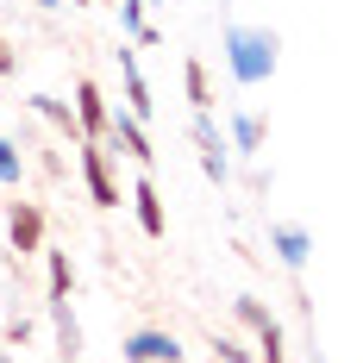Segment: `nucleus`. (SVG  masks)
<instances>
[{"label": "nucleus", "instance_id": "15", "mask_svg": "<svg viewBox=\"0 0 363 363\" xmlns=\"http://www.w3.org/2000/svg\"><path fill=\"white\" fill-rule=\"evenodd\" d=\"M232 145L245 150V157L263 150V119H257V113H238V119H232Z\"/></svg>", "mask_w": 363, "mask_h": 363}, {"label": "nucleus", "instance_id": "14", "mask_svg": "<svg viewBox=\"0 0 363 363\" xmlns=\"http://www.w3.org/2000/svg\"><path fill=\"white\" fill-rule=\"evenodd\" d=\"M44 263H50V301H69V289H75L69 251H44Z\"/></svg>", "mask_w": 363, "mask_h": 363}, {"label": "nucleus", "instance_id": "5", "mask_svg": "<svg viewBox=\"0 0 363 363\" xmlns=\"http://www.w3.org/2000/svg\"><path fill=\"white\" fill-rule=\"evenodd\" d=\"M75 125H82V138H107V119H113V107H107V94H101V88H94V82H88V75H82V82H75Z\"/></svg>", "mask_w": 363, "mask_h": 363}, {"label": "nucleus", "instance_id": "1", "mask_svg": "<svg viewBox=\"0 0 363 363\" xmlns=\"http://www.w3.org/2000/svg\"><path fill=\"white\" fill-rule=\"evenodd\" d=\"M225 69L245 88H263L276 75V32H263V26H225Z\"/></svg>", "mask_w": 363, "mask_h": 363}, {"label": "nucleus", "instance_id": "16", "mask_svg": "<svg viewBox=\"0 0 363 363\" xmlns=\"http://www.w3.org/2000/svg\"><path fill=\"white\" fill-rule=\"evenodd\" d=\"M232 313H238V320H245L251 332H269V326H276V313H269L257 294H238V301H232Z\"/></svg>", "mask_w": 363, "mask_h": 363}, {"label": "nucleus", "instance_id": "22", "mask_svg": "<svg viewBox=\"0 0 363 363\" xmlns=\"http://www.w3.org/2000/svg\"><path fill=\"white\" fill-rule=\"evenodd\" d=\"M32 6H63V0H32Z\"/></svg>", "mask_w": 363, "mask_h": 363}, {"label": "nucleus", "instance_id": "17", "mask_svg": "<svg viewBox=\"0 0 363 363\" xmlns=\"http://www.w3.org/2000/svg\"><path fill=\"white\" fill-rule=\"evenodd\" d=\"M26 176V150L13 145V138H0V182H6V188H13V182Z\"/></svg>", "mask_w": 363, "mask_h": 363}, {"label": "nucleus", "instance_id": "19", "mask_svg": "<svg viewBox=\"0 0 363 363\" xmlns=\"http://www.w3.org/2000/svg\"><path fill=\"white\" fill-rule=\"evenodd\" d=\"M213 351H219V363H251V351H245L232 332H213Z\"/></svg>", "mask_w": 363, "mask_h": 363}, {"label": "nucleus", "instance_id": "11", "mask_svg": "<svg viewBox=\"0 0 363 363\" xmlns=\"http://www.w3.org/2000/svg\"><path fill=\"white\" fill-rule=\"evenodd\" d=\"M182 88H188V107H194V113H213V75H207L201 57L182 63Z\"/></svg>", "mask_w": 363, "mask_h": 363}, {"label": "nucleus", "instance_id": "12", "mask_svg": "<svg viewBox=\"0 0 363 363\" xmlns=\"http://www.w3.org/2000/svg\"><path fill=\"white\" fill-rule=\"evenodd\" d=\"M269 245H276V257H282L289 269H301V263L313 257V238H307L301 225H276V232H269Z\"/></svg>", "mask_w": 363, "mask_h": 363}, {"label": "nucleus", "instance_id": "21", "mask_svg": "<svg viewBox=\"0 0 363 363\" xmlns=\"http://www.w3.org/2000/svg\"><path fill=\"white\" fill-rule=\"evenodd\" d=\"M13 69H19V50H13V38L0 32V75H13Z\"/></svg>", "mask_w": 363, "mask_h": 363}, {"label": "nucleus", "instance_id": "2", "mask_svg": "<svg viewBox=\"0 0 363 363\" xmlns=\"http://www.w3.org/2000/svg\"><path fill=\"white\" fill-rule=\"evenodd\" d=\"M82 182L94 207H119V182H113V157L101 150V138H82Z\"/></svg>", "mask_w": 363, "mask_h": 363}, {"label": "nucleus", "instance_id": "25", "mask_svg": "<svg viewBox=\"0 0 363 363\" xmlns=\"http://www.w3.org/2000/svg\"><path fill=\"white\" fill-rule=\"evenodd\" d=\"M145 6H150V0H145Z\"/></svg>", "mask_w": 363, "mask_h": 363}, {"label": "nucleus", "instance_id": "13", "mask_svg": "<svg viewBox=\"0 0 363 363\" xmlns=\"http://www.w3.org/2000/svg\"><path fill=\"white\" fill-rule=\"evenodd\" d=\"M32 113H44V119H50V125H57V132H63L69 145H82V125H75V113L63 107L57 94H32Z\"/></svg>", "mask_w": 363, "mask_h": 363}, {"label": "nucleus", "instance_id": "10", "mask_svg": "<svg viewBox=\"0 0 363 363\" xmlns=\"http://www.w3.org/2000/svg\"><path fill=\"white\" fill-rule=\"evenodd\" d=\"M50 326H57V357H63V363H82V326H75L69 301H50Z\"/></svg>", "mask_w": 363, "mask_h": 363}, {"label": "nucleus", "instance_id": "18", "mask_svg": "<svg viewBox=\"0 0 363 363\" xmlns=\"http://www.w3.org/2000/svg\"><path fill=\"white\" fill-rule=\"evenodd\" d=\"M257 363H289V357H282V326L257 332Z\"/></svg>", "mask_w": 363, "mask_h": 363}, {"label": "nucleus", "instance_id": "20", "mask_svg": "<svg viewBox=\"0 0 363 363\" xmlns=\"http://www.w3.org/2000/svg\"><path fill=\"white\" fill-rule=\"evenodd\" d=\"M119 26H125L132 38L145 32V0H119Z\"/></svg>", "mask_w": 363, "mask_h": 363}, {"label": "nucleus", "instance_id": "24", "mask_svg": "<svg viewBox=\"0 0 363 363\" xmlns=\"http://www.w3.org/2000/svg\"><path fill=\"white\" fill-rule=\"evenodd\" d=\"M0 363H6V351H0Z\"/></svg>", "mask_w": 363, "mask_h": 363}, {"label": "nucleus", "instance_id": "7", "mask_svg": "<svg viewBox=\"0 0 363 363\" xmlns=\"http://www.w3.org/2000/svg\"><path fill=\"white\" fill-rule=\"evenodd\" d=\"M132 213H138V225H145V238H169V213H163V194H157L150 176L132 182Z\"/></svg>", "mask_w": 363, "mask_h": 363}, {"label": "nucleus", "instance_id": "4", "mask_svg": "<svg viewBox=\"0 0 363 363\" xmlns=\"http://www.w3.org/2000/svg\"><path fill=\"white\" fill-rule=\"evenodd\" d=\"M125 363H182V338L176 332H157V326H145V332H125Z\"/></svg>", "mask_w": 363, "mask_h": 363}, {"label": "nucleus", "instance_id": "23", "mask_svg": "<svg viewBox=\"0 0 363 363\" xmlns=\"http://www.w3.org/2000/svg\"><path fill=\"white\" fill-rule=\"evenodd\" d=\"M75 6H88V0H75Z\"/></svg>", "mask_w": 363, "mask_h": 363}, {"label": "nucleus", "instance_id": "9", "mask_svg": "<svg viewBox=\"0 0 363 363\" xmlns=\"http://www.w3.org/2000/svg\"><path fill=\"white\" fill-rule=\"evenodd\" d=\"M119 75H125V113H132V119H150L157 101H150V82H145V69H138L132 50H119Z\"/></svg>", "mask_w": 363, "mask_h": 363}, {"label": "nucleus", "instance_id": "6", "mask_svg": "<svg viewBox=\"0 0 363 363\" xmlns=\"http://www.w3.org/2000/svg\"><path fill=\"white\" fill-rule=\"evenodd\" d=\"M107 138H113L119 150H125V157H132L138 169H150V163H157V150H150L145 119H132V113H113V119H107Z\"/></svg>", "mask_w": 363, "mask_h": 363}, {"label": "nucleus", "instance_id": "3", "mask_svg": "<svg viewBox=\"0 0 363 363\" xmlns=\"http://www.w3.org/2000/svg\"><path fill=\"white\" fill-rule=\"evenodd\" d=\"M6 245L19 257L44 251V207H38V201H13V207H6Z\"/></svg>", "mask_w": 363, "mask_h": 363}, {"label": "nucleus", "instance_id": "8", "mask_svg": "<svg viewBox=\"0 0 363 363\" xmlns=\"http://www.w3.org/2000/svg\"><path fill=\"white\" fill-rule=\"evenodd\" d=\"M194 145H201V169H207L213 182L232 176V163H225V138L213 132V119H207V113H194Z\"/></svg>", "mask_w": 363, "mask_h": 363}]
</instances>
